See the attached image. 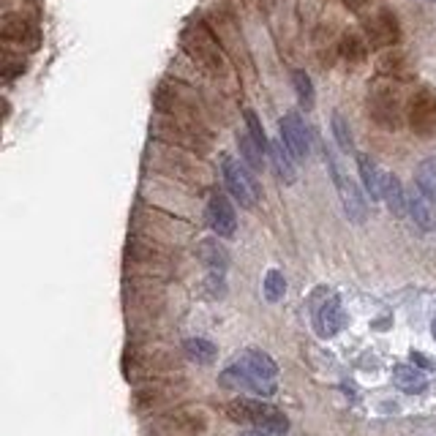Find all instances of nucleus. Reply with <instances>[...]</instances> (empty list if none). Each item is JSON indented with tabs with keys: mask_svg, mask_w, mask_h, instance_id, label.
I'll return each instance as SVG.
<instances>
[{
	"mask_svg": "<svg viewBox=\"0 0 436 436\" xmlns=\"http://www.w3.org/2000/svg\"><path fill=\"white\" fill-rule=\"evenodd\" d=\"M262 292H264V300H267V303L284 300V295H287V278H284V273H281V270H267L264 284H262Z\"/></svg>",
	"mask_w": 436,
	"mask_h": 436,
	"instance_id": "22",
	"label": "nucleus"
},
{
	"mask_svg": "<svg viewBox=\"0 0 436 436\" xmlns=\"http://www.w3.org/2000/svg\"><path fill=\"white\" fill-rule=\"evenodd\" d=\"M344 3L352 6V8H360V6H363V3H368V0H344Z\"/></svg>",
	"mask_w": 436,
	"mask_h": 436,
	"instance_id": "28",
	"label": "nucleus"
},
{
	"mask_svg": "<svg viewBox=\"0 0 436 436\" xmlns=\"http://www.w3.org/2000/svg\"><path fill=\"white\" fill-rule=\"evenodd\" d=\"M365 33H368V42L374 46H388L398 39V25H395V17L390 11H379L374 14L368 22H365Z\"/></svg>",
	"mask_w": 436,
	"mask_h": 436,
	"instance_id": "12",
	"label": "nucleus"
},
{
	"mask_svg": "<svg viewBox=\"0 0 436 436\" xmlns=\"http://www.w3.org/2000/svg\"><path fill=\"white\" fill-rule=\"evenodd\" d=\"M415 185L436 205V158L420 161V167L415 170Z\"/></svg>",
	"mask_w": 436,
	"mask_h": 436,
	"instance_id": "19",
	"label": "nucleus"
},
{
	"mask_svg": "<svg viewBox=\"0 0 436 436\" xmlns=\"http://www.w3.org/2000/svg\"><path fill=\"white\" fill-rule=\"evenodd\" d=\"M237 147H240V158H243V164H246L251 172L262 170V156H264V150H262L248 134H237Z\"/></svg>",
	"mask_w": 436,
	"mask_h": 436,
	"instance_id": "21",
	"label": "nucleus"
},
{
	"mask_svg": "<svg viewBox=\"0 0 436 436\" xmlns=\"http://www.w3.org/2000/svg\"><path fill=\"white\" fill-rule=\"evenodd\" d=\"M382 199L388 205L395 218L406 216V188L401 185V180L395 174H385V188H382Z\"/></svg>",
	"mask_w": 436,
	"mask_h": 436,
	"instance_id": "17",
	"label": "nucleus"
},
{
	"mask_svg": "<svg viewBox=\"0 0 436 436\" xmlns=\"http://www.w3.org/2000/svg\"><path fill=\"white\" fill-rule=\"evenodd\" d=\"M221 385L224 388H232V390H251L257 395H273L275 392V382H262L257 376H251L246 368H240L237 363L229 365L224 374H221Z\"/></svg>",
	"mask_w": 436,
	"mask_h": 436,
	"instance_id": "9",
	"label": "nucleus"
},
{
	"mask_svg": "<svg viewBox=\"0 0 436 436\" xmlns=\"http://www.w3.org/2000/svg\"><path fill=\"white\" fill-rule=\"evenodd\" d=\"M273 412H275V409H273L270 403L257 401V398H235V401L226 406L229 420H235V423H240V426H251V428H260Z\"/></svg>",
	"mask_w": 436,
	"mask_h": 436,
	"instance_id": "6",
	"label": "nucleus"
},
{
	"mask_svg": "<svg viewBox=\"0 0 436 436\" xmlns=\"http://www.w3.org/2000/svg\"><path fill=\"white\" fill-rule=\"evenodd\" d=\"M341 49H344V55H352L354 60H363L365 57V46H363V42L357 39V36H347L344 39V44H341Z\"/></svg>",
	"mask_w": 436,
	"mask_h": 436,
	"instance_id": "25",
	"label": "nucleus"
},
{
	"mask_svg": "<svg viewBox=\"0 0 436 436\" xmlns=\"http://www.w3.org/2000/svg\"><path fill=\"white\" fill-rule=\"evenodd\" d=\"M221 177L226 191L235 197V202L246 210H254L260 202V185L257 177L251 174V170L243 161H235L232 156H221Z\"/></svg>",
	"mask_w": 436,
	"mask_h": 436,
	"instance_id": "2",
	"label": "nucleus"
},
{
	"mask_svg": "<svg viewBox=\"0 0 436 436\" xmlns=\"http://www.w3.org/2000/svg\"><path fill=\"white\" fill-rule=\"evenodd\" d=\"M183 49L191 55L194 63H199L205 71L221 74L224 71V52L218 46V39L202 22H191L183 30Z\"/></svg>",
	"mask_w": 436,
	"mask_h": 436,
	"instance_id": "1",
	"label": "nucleus"
},
{
	"mask_svg": "<svg viewBox=\"0 0 436 436\" xmlns=\"http://www.w3.org/2000/svg\"><path fill=\"white\" fill-rule=\"evenodd\" d=\"M267 156H270V164H273V170H275V174H278V180H281V183L292 185V183L298 180L295 156L287 150V145H284L281 139H273V142H270V150H267Z\"/></svg>",
	"mask_w": 436,
	"mask_h": 436,
	"instance_id": "13",
	"label": "nucleus"
},
{
	"mask_svg": "<svg viewBox=\"0 0 436 436\" xmlns=\"http://www.w3.org/2000/svg\"><path fill=\"white\" fill-rule=\"evenodd\" d=\"M325 158H327V167H330V174H333V183L338 188V197H341V205H344L347 218L352 224H365V218H368V202H365L363 191L357 188V183L352 177H347V174L341 172V167L336 164V158H333L330 150H325Z\"/></svg>",
	"mask_w": 436,
	"mask_h": 436,
	"instance_id": "3",
	"label": "nucleus"
},
{
	"mask_svg": "<svg viewBox=\"0 0 436 436\" xmlns=\"http://www.w3.org/2000/svg\"><path fill=\"white\" fill-rule=\"evenodd\" d=\"M330 129H333V139H336V145H338L344 153H354L352 129H349V123L344 120V115H341V112H333V115H330Z\"/></svg>",
	"mask_w": 436,
	"mask_h": 436,
	"instance_id": "23",
	"label": "nucleus"
},
{
	"mask_svg": "<svg viewBox=\"0 0 436 436\" xmlns=\"http://www.w3.org/2000/svg\"><path fill=\"white\" fill-rule=\"evenodd\" d=\"M409 120H412V129L417 131V134H423V136L436 131V96L431 90H420L412 98Z\"/></svg>",
	"mask_w": 436,
	"mask_h": 436,
	"instance_id": "7",
	"label": "nucleus"
},
{
	"mask_svg": "<svg viewBox=\"0 0 436 436\" xmlns=\"http://www.w3.org/2000/svg\"><path fill=\"white\" fill-rule=\"evenodd\" d=\"M412 363L415 368H423V371H436V363L431 357H426L423 352H412Z\"/></svg>",
	"mask_w": 436,
	"mask_h": 436,
	"instance_id": "26",
	"label": "nucleus"
},
{
	"mask_svg": "<svg viewBox=\"0 0 436 436\" xmlns=\"http://www.w3.org/2000/svg\"><path fill=\"white\" fill-rule=\"evenodd\" d=\"M278 131H281V142L287 145V150H289L298 161H305L308 153H311V136H308L303 118H300L298 112H287V115L278 120Z\"/></svg>",
	"mask_w": 436,
	"mask_h": 436,
	"instance_id": "4",
	"label": "nucleus"
},
{
	"mask_svg": "<svg viewBox=\"0 0 436 436\" xmlns=\"http://www.w3.org/2000/svg\"><path fill=\"white\" fill-rule=\"evenodd\" d=\"M431 336H434V341H436V316H434V322H431Z\"/></svg>",
	"mask_w": 436,
	"mask_h": 436,
	"instance_id": "29",
	"label": "nucleus"
},
{
	"mask_svg": "<svg viewBox=\"0 0 436 436\" xmlns=\"http://www.w3.org/2000/svg\"><path fill=\"white\" fill-rule=\"evenodd\" d=\"M243 118H246V134H248L262 150L267 153V150H270V139H267V134H264V129H262V120L257 118V112H254V109H246Z\"/></svg>",
	"mask_w": 436,
	"mask_h": 436,
	"instance_id": "24",
	"label": "nucleus"
},
{
	"mask_svg": "<svg viewBox=\"0 0 436 436\" xmlns=\"http://www.w3.org/2000/svg\"><path fill=\"white\" fill-rule=\"evenodd\" d=\"M431 3H436V0H431Z\"/></svg>",
	"mask_w": 436,
	"mask_h": 436,
	"instance_id": "30",
	"label": "nucleus"
},
{
	"mask_svg": "<svg viewBox=\"0 0 436 436\" xmlns=\"http://www.w3.org/2000/svg\"><path fill=\"white\" fill-rule=\"evenodd\" d=\"M240 436H270V434H264L262 428H248L246 434H240Z\"/></svg>",
	"mask_w": 436,
	"mask_h": 436,
	"instance_id": "27",
	"label": "nucleus"
},
{
	"mask_svg": "<svg viewBox=\"0 0 436 436\" xmlns=\"http://www.w3.org/2000/svg\"><path fill=\"white\" fill-rule=\"evenodd\" d=\"M406 216L412 218L423 232L434 229V221H436V210H434V202L415 185L406 191Z\"/></svg>",
	"mask_w": 436,
	"mask_h": 436,
	"instance_id": "10",
	"label": "nucleus"
},
{
	"mask_svg": "<svg viewBox=\"0 0 436 436\" xmlns=\"http://www.w3.org/2000/svg\"><path fill=\"white\" fill-rule=\"evenodd\" d=\"M357 172H360V180H363V191L371 197V202H379L382 188H385V172L363 153L357 156Z\"/></svg>",
	"mask_w": 436,
	"mask_h": 436,
	"instance_id": "14",
	"label": "nucleus"
},
{
	"mask_svg": "<svg viewBox=\"0 0 436 436\" xmlns=\"http://www.w3.org/2000/svg\"><path fill=\"white\" fill-rule=\"evenodd\" d=\"M183 352H185L188 360H194V363H199V365H210L218 354L216 344L208 341V338H185V341H183Z\"/></svg>",
	"mask_w": 436,
	"mask_h": 436,
	"instance_id": "18",
	"label": "nucleus"
},
{
	"mask_svg": "<svg viewBox=\"0 0 436 436\" xmlns=\"http://www.w3.org/2000/svg\"><path fill=\"white\" fill-rule=\"evenodd\" d=\"M197 254H199V260L205 262L213 273H224V270L229 267V251L221 246V240H218V237H208V240H202V243L197 246Z\"/></svg>",
	"mask_w": 436,
	"mask_h": 436,
	"instance_id": "16",
	"label": "nucleus"
},
{
	"mask_svg": "<svg viewBox=\"0 0 436 436\" xmlns=\"http://www.w3.org/2000/svg\"><path fill=\"white\" fill-rule=\"evenodd\" d=\"M205 213H208V224L216 232V237H235V232H237V216H235L232 202L224 194H218V191L210 194Z\"/></svg>",
	"mask_w": 436,
	"mask_h": 436,
	"instance_id": "5",
	"label": "nucleus"
},
{
	"mask_svg": "<svg viewBox=\"0 0 436 436\" xmlns=\"http://www.w3.org/2000/svg\"><path fill=\"white\" fill-rule=\"evenodd\" d=\"M392 382H395L398 390L406 392V395H420V392H426V388H428L423 371L415 368V365H395L392 368Z\"/></svg>",
	"mask_w": 436,
	"mask_h": 436,
	"instance_id": "15",
	"label": "nucleus"
},
{
	"mask_svg": "<svg viewBox=\"0 0 436 436\" xmlns=\"http://www.w3.org/2000/svg\"><path fill=\"white\" fill-rule=\"evenodd\" d=\"M237 365L246 368L251 376H257V379H262V382H275V376H278V365H275V360H273L270 354L260 352V349H246V352L240 354Z\"/></svg>",
	"mask_w": 436,
	"mask_h": 436,
	"instance_id": "11",
	"label": "nucleus"
},
{
	"mask_svg": "<svg viewBox=\"0 0 436 436\" xmlns=\"http://www.w3.org/2000/svg\"><path fill=\"white\" fill-rule=\"evenodd\" d=\"M292 87H295V96H298L300 107H303V109H314V104H316V90H314V82H311V77H308L305 71H300V69L292 71Z\"/></svg>",
	"mask_w": 436,
	"mask_h": 436,
	"instance_id": "20",
	"label": "nucleus"
},
{
	"mask_svg": "<svg viewBox=\"0 0 436 436\" xmlns=\"http://www.w3.org/2000/svg\"><path fill=\"white\" fill-rule=\"evenodd\" d=\"M314 325H316V333H319L322 338L338 336V333L344 330V325H347V314H344V308H341V300H338V298L325 300V303L319 305L316 316H314Z\"/></svg>",
	"mask_w": 436,
	"mask_h": 436,
	"instance_id": "8",
	"label": "nucleus"
}]
</instances>
